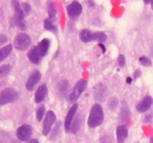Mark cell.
Masks as SVG:
<instances>
[{
	"instance_id": "cell-33",
	"label": "cell",
	"mask_w": 153,
	"mask_h": 143,
	"mask_svg": "<svg viewBox=\"0 0 153 143\" xmlns=\"http://www.w3.org/2000/svg\"><path fill=\"white\" fill-rule=\"evenodd\" d=\"M140 75H141V72H140V69H137L134 72V79L136 80V79H137L138 77H140Z\"/></svg>"
},
{
	"instance_id": "cell-7",
	"label": "cell",
	"mask_w": 153,
	"mask_h": 143,
	"mask_svg": "<svg viewBox=\"0 0 153 143\" xmlns=\"http://www.w3.org/2000/svg\"><path fill=\"white\" fill-rule=\"evenodd\" d=\"M108 94V89L103 83H100L94 87V98L98 102H104L106 99Z\"/></svg>"
},
{
	"instance_id": "cell-17",
	"label": "cell",
	"mask_w": 153,
	"mask_h": 143,
	"mask_svg": "<svg viewBox=\"0 0 153 143\" xmlns=\"http://www.w3.org/2000/svg\"><path fill=\"white\" fill-rule=\"evenodd\" d=\"M37 47L38 48L39 52H40L42 56H46V55H47L48 52H49V48H50V40L47 38L43 39V40L38 43Z\"/></svg>"
},
{
	"instance_id": "cell-36",
	"label": "cell",
	"mask_w": 153,
	"mask_h": 143,
	"mask_svg": "<svg viewBox=\"0 0 153 143\" xmlns=\"http://www.w3.org/2000/svg\"><path fill=\"white\" fill-rule=\"evenodd\" d=\"M151 119H152V116H146V117H145V119H144V122H149V121L151 120Z\"/></svg>"
},
{
	"instance_id": "cell-5",
	"label": "cell",
	"mask_w": 153,
	"mask_h": 143,
	"mask_svg": "<svg viewBox=\"0 0 153 143\" xmlns=\"http://www.w3.org/2000/svg\"><path fill=\"white\" fill-rule=\"evenodd\" d=\"M16 137L21 142H27L32 135V128L31 125L24 124L17 128L16 133Z\"/></svg>"
},
{
	"instance_id": "cell-31",
	"label": "cell",
	"mask_w": 153,
	"mask_h": 143,
	"mask_svg": "<svg viewBox=\"0 0 153 143\" xmlns=\"http://www.w3.org/2000/svg\"><path fill=\"white\" fill-rule=\"evenodd\" d=\"M128 115H129V111H128V109L125 108L121 111V116H123V119H126Z\"/></svg>"
},
{
	"instance_id": "cell-38",
	"label": "cell",
	"mask_w": 153,
	"mask_h": 143,
	"mask_svg": "<svg viewBox=\"0 0 153 143\" xmlns=\"http://www.w3.org/2000/svg\"><path fill=\"white\" fill-rule=\"evenodd\" d=\"M131 82H132V78L130 77H127L126 78V83H128V84H131Z\"/></svg>"
},
{
	"instance_id": "cell-40",
	"label": "cell",
	"mask_w": 153,
	"mask_h": 143,
	"mask_svg": "<svg viewBox=\"0 0 153 143\" xmlns=\"http://www.w3.org/2000/svg\"><path fill=\"white\" fill-rule=\"evenodd\" d=\"M150 143H153V136L152 137V139H151V140H150Z\"/></svg>"
},
{
	"instance_id": "cell-14",
	"label": "cell",
	"mask_w": 153,
	"mask_h": 143,
	"mask_svg": "<svg viewBox=\"0 0 153 143\" xmlns=\"http://www.w3.org/2000/svg\"><path fill=\"white\" fill-rule=\"evenodd\" d=\"M117 143H124L128 137V128L126 125H119L117 128Z\"/></svg>"
},
{
	"instance_id": "cell-11",
	"label": "cell",
	"mask_w": 153,
	"mask_h": 143,
	"mask_svg": "<svg viewBox=\"0 0 153 143\" xmlns=\"http://www.w3.org/2000/svg\"><path fill=\"white\" fill-rule=\"evenodd\" d=\"M153 104V98L149 95L146 96L143 100L140 101L138 104L136 106V110L139 112V113H144V112L147 111L151 106Z\"/></svg>"
},
{
	"instance_id": "cell-39",
	"label": "cell",
	"mask_w": 153,
	"mask_h": 143,
	"mask_svg": "<svg viewBox=\"0 0 153 143\" xmlns=\"http://www.w3.org/2000/svg\"><path fill=\"white\" fill-rule=\"evenodd\" d=\"M10 143H20V142H19V141H18V140L13 139L11 142H10Z\"/></svg>"
},
{
	"instance_id": "cell-28",
	"label": "cell",
	"mask_w": 153,
	"mask_h": 143,
	"mask_svg": "<svg viewBox=\"0 0 153 143\" xmlns=\"http://www.w3.org/2000/svg\"><path fill=\"white\" fill-rule=\"evenodd\" d=\"M21 7H22V10H23L24 13H25V15H28V13L31 12V5H30L28 3H27V2L22 3V4H21Z\"/></svg>"
},
{
	"instance_id": "cell-6",
	"label": "cell",
	"mask_w": 153,
	"mask_h": 143,
	"mask_svg": "<svg viewBox=\"0 0 153 143\" xmlns=\"http://www.w3.org/2000/svg\"><path fill=\"white\" fill-rule=\"evenodd\" d=\"M56 121V116L55 113L52 110H49L46 113L44 121H43V134L44 136H47L50 133L52 130V126L55 124Z\"/></svg>"
},
{
	"instance_id": "cell-23",
	"label": "cell",
	"mask_w": 153,
	"mask_h": 143,
	"mask_svg": "<svg viewBox=\"0 0 153 143\" xmlns=\"http://www.w3.org/2000/svg\"><path fill=\"white\" fill-rule=\"evenodd\" d=\"M12 66L10 64H4L0 66V77L7 76L11 72Z\"/></svg>"
},
{
	"instance_id": "cell-35",
	"label": "cell",
	"mask_w": 153,
	"mask_h": 143,
	"mask_svg": "<svg viewBox=\"0 0 153 143\" xmlns=\"http://www.w3.org/2000/svg\"><path fill=\"white\" fill-rule=\"evenodd\" d=\"M87 4L90 6V7H95V3L92 1H87Z\"/></svg>"
},
{
	"instance_id": "cell-9",
	"label": "cell",
	"mask_w": 153,
	"mask_h": 143,
	"mask_svg": "<svg viewBox=\"0 0 153 143\" xmlns=\"http://www.w3.org/2000/svg\"><path fill=\"white\" fill-rule=\"evenodd\" d=\"M41 79V74L39 71L35 70L27 80L25 83V87L28 91H32L36 86V85L39 83Z\"/></svg>"
},
{
	"instance_id": "cell-37",
	"label": "cell",
	"mask_w": 153,
	"mask_h": 143,
	"mask_svg": "<svg viewBox=\"0 0 153 143\" xmlns=\"http://www.w3.org/2000/svg\"><path fill=\"white\" fill-rule=\"evenodd\" d=\"M28 143H40V142H39V141L37 139H31L29 142H28Z\"/></svg>"
},
{
	"instance_id": "cell-8",
	"label": "cell",
	"mask_w": 153,
	"mask_h": 143,
	"mask_svg": "<svg viewBox=\"0 0 153 143\" xmlns=\"http://www.w3.org/2000/svg\"><path fill=\"white\" fill-rule=\"evenodd\" d=\"M82 12V6L79 1H74L67 6V13L70 19H76Z\"/></svg>"
},
{
	"instance_id": "cell-21",
	"label": "cell",
	"mask_w": 153,
	"mask_h": 143,
	"mask_svg": "<svg viewBox=\"0 0 153 143\" xmlns=\"http://www.w3.org/2000/svg\"><path fill=\"white\" fill-rule=\"evenodd\" d=\"M106 40H107V35L104 32L97 31V32L93 33L92 40H94V41H97L100 43H103Z\"/></svg>"
},
{
	"instance_id": "cell-19",
	"label": "cell",
	"mask_w": 153,
	"mask_h": 143,
	"mask_svg": "<svg viewBox=\"0 0 153 143\" xmlns=\"http://www.w3.org/2000/svg\"><path fill=\"white\" fill-rule=\"evenodd\" d=\"M92 34L93 33H91L88 29H83L80 31L79 38L83 43H90L92 41Z\"/></svg>"
},
{
	"instance_id": "cell-13",
	"label": "cell",
	"mask_w": 153,
	"mask_h": 143,
	"mask_svg": "<svg viewBox=\"0 0 153 143\" xmlns=\"http://www.w3.org/2000/svg\"><path fill=\"white\" fill-rule=\"evenodd\" d=\"M48 93V88L46 84L40 85L34 94V102L36 104L41 103L46 98Z\"/></svg>"
},
{
	"instance_id": "cell-27",
	"label": "cell",
	"mask_w": 153,
	"mask_h": 143,
	"mask_svg": "<svg viewBox=\"0 0 153 143\" xmlns=\"http://www.w3.org/2000/svg\"><path fill=\"white\" fill-rule=\"evenodd\" d=\"M139 62L141 64L142 66L146 67H149V66H152V61L149 58H148L146 56H142L139 58Z\"/></svg>"
},
{
	"instance_id": "cell-30",
	"label": "cell",
	"mask_w": 153,
	"mask_h": 143,
	"mask_svg": "<svg viewBox=\"0 0 153 143\" xmlns=\"http://www.w3.org/2000/svg\"><path fill=\"white\" fill-rule=\"evenodd\" d=\"M7 41V37L4 34H0V46Z\"/></svg>"
},
{
	"instance_id": "cell-26",
	"label": "cell",
	"mask_w": 153,
	"mask_h": 143,
	"mask_svg": "<svg viewBox=\"0 0 153 143\" xmlns=\"http://www.w3.org/2000/svg\"><path fill=\"white\" fill-rule=\"evenodd\" d=\"M118 103H119V101L116 97H111L108 101L109 109L111 110H115L118 107Z\"/></svg>"
},
{
	"instance_id": "cell-4",
	"label": "cell",
	"mask_w": 153,
	"mask_h": 143,
	"mask_svg": "<svg viewBox=\"0 0 153 143\" xmlns=\"http://www.w3.org/2000/svg\"><path fill=\"white\" fill-rule=\"evenodd\" d=\"M87 81L84 79L79 80L73 89V92L69 95V101L71 103H74L80 98L81 95L85 92L87 87Z\"/></svg>"
},
{
	"instance_id": "cell-10",
	"label": "cell",
	"mask_w": 153,
	"mask_h": 143,
	"mask_svg": "<svg viewBox=\"0 0 153 143\" xmlns=\"http://www.w3.org/2000/svg\"><path fill=\"white\" fill-rule=\"evenodd\" d=\"M78 110V104H74L71 107V108L69 110L68 113H67V116L65 118V121H64V128H65L66 132H70V127H71L72 122H73V119H74V116L76 115V111Z\"/></svg>"
},
{
	"instance_id": "cell-32",
	"label": "cell",
	"mask_w": 153,
	"mask_h": 143,
	"mask_svg": "<svg viewBox=\"0 0 153 143\" xmlns=\"http://www.w3.org/2000/svg\"><path fill=\"white\" fill-rule=\"evenodd\" d=\"M59 129H60V124L58 123V125H56V127H55V129H54L53 133H52V136H51L52 139L54 138V137H55V136H56V133H58V131H59Z\"/></svg>"
},
{
	"instance_id": "cell-24",
	"label": "cell",
	"mask_w": 153,
	"mask_h": 143,
	"mask_svg": "<svg viewBox=\"0 0 153 143\" xmlns=\"http://www.w3.org/2000/svg\"><path fill=\"white\" fill-rule=\"evenodd\" d=\"M44 28L49 31H56L57 27L52 23L50 19H46L44 20Z\"/></svg>"
},
{
	"instance_id": "cell-18",
	"label": "cell",
	"mask_w": 153,
	"mask_h": 143,
	"mask_svg": "<svg viewBox=\"0 0 153 143\" xmlns=\"http://www.w3.org/2000/svg\"><path fill=\"white\" fill-rule=\"evenodd\" d=\"M12 49H13V46L11 44H8L0 49V63L4 61L10 55Z\"/></svg>"
},
{
	"instance_id": "cell-1",
	"label": "cell",
	"mask_w": 153,
	"mask_h": 143,
	"mask_svg": "<svg viewBox=\"0 0 153 143\" xmlns=\"http://www.w3.org/2000/svg\"><path fill=\"white\" fill-rule=\"evenodd\" d=\"M104 121V112L102 107L99 104H95L91 107L88 119V125L90 128H95L102 124Z\"/></svg>"
},
{
	"instance_id": "cell-22",
	"label": "cell",
	"mask_w": 153,
	"mask_h": 143,
	"mask_svg": "<svg viewBox=\"0 0 153 143\" xmlns=\"http://www.w3.org/2000/svg\"><path fill=\"white\" fill-rule=\"evenodd\" d=\"M47 12L49 15V19H52L55 16L57 13L56 8H55V4L52 1H49L47 4Z\"/></svg>"
},
{
	"instance_id": "cell-15",
	"label": "cell",
	"mask_w": 153,
	"mask_h": 143,
	"mask_svg": "<svg viewBox=\"0 0 153 143\" xmlns=\"http://www.w3.org/2000/svg\"><path fill=\"white\" fill-rule=\"evenodd\" d=\"M11 4L15 11V14L13 15V16L16 19H17L18 20L23 21L25 14L24 13L23 10H22V7H21V4H19V1H16V0H13V1H11Z\"/></svg>"
},
{
	"instance_id": "cell-3",
	"label": "cell",
	"mask_w": 153,
	"mask_h": 143,
	"mask_svg": "<svg viewBox=\"0 0 153 143\" xmlns=\"http://www.w3.org/2000/svg\"><path fill=\"white\" fill-rule=\"evenodd\" d=\"M31 39L25 33H19L16 36L13 42V46L19 51H25L31 46Z\"/></svg>"
},
{
	"instance_id": "cell-12",
	"label": "cell",
	"mask_w": 153,
	"mask_h": 143,
	"mask_svg": "<svg viewBox=\"0 0 153 143\" xmlns=\"http://www.w3.org/2000/svg\"><path fill=\"white\" fill-rule=\"evenodd\" d=\"M27 57H28L30 62H31L34 64H36V65L40 64V63L41 62L42 60V58L43 57L41 55V54H40V52H39L38 48H37V46L32 48V49L28 52Z\"/></svg>"
},
{
	"instance_id": "cell-29",
	"label": "cell",
	"mask_w": 153,
	"mask_h": 143,
	"mask_svg": "<svg viewBox=\"0 0 153 143\" xmlns=\"http://www.w3.org/2000/svg\"><path fill=\"white\" fill-rule=\"evenodd\" d=\"M117 62L118 64L120 65V67H123L125 66L126 65V57L123 55H120L118 56L117 58Z\"/></svg>"
},
{
	"instance_id": "cell-16",
	"label": "cell",
	"mask_w": 153,
	"mask_h": 143,
	"mask_svg": "<svg viewBox=\"0 0 153 143\" xmlns=\"http://www.w3.org/2000/svg\"><path fill=\"white\" fill-rule=\"evenodd\" d=\"M70 89V83L67 80H62L57 84V90L60 96H65Z\"/></svg>"
},
{
	"instance_id": "cell-34",
	"label": "cell",
	"mask_w": 153,
	"mask_h": 143,
	"mask_svg": "<svg viewBox=\"0 0 153 143\" xmlns=\"http://www.w3.org/2000/svg\"><path fill=\"white\" fill-rule=\"evenodd\" d=\"M99 46L100 47V49H102V53L105 54L106 52V48L105 46L103 45V43H99Z\"/></svg>"
},
{
	"instance_id": "cell-2",
	"label": "cell",
	"mask_w": 153,
	"mask_h": 143,
	"mask_svg": "<svg viewBox=\"0 0 153 143\" xmlns=\"http://www.w3.org/2000/svg\"><path fill=\"white\" fill-rule=\"evenodd\" d=\"M19 98V93L13 88H5L0 91V106L13 103Z\"/></svg>"
},
{
	"instance_id": "cell-20",
	"label": "cell",
	"mask_w": 153,
	"mask_h": 143,
	"mask_svg": "<svg viewBox=\"0 0 153 143\" xmlns=\"http://www.w3.org/2000/svg\"><path fill=\"white\" fill-rule=\"evenodd\" d=\"M81 125H82V119H81L80 116H79L73 121V122H72L70 132L73 134L77 133L79 132V129H80Z\"/></svg>"
},
{
	"instance_id": "cell-25",
	"label": "cell",
	"mask_w": 153,
	"mask_h": 143,
	"mask_svg": "<svg viewBox=\"0 0 153 143\" xmlns=\"http://www.w3.org/2000/svg\"><path fill=\"white\" fill-rule=\"evenodd\" d=\"M46 113V109H45L44 105H41L37 108V112H36V116L38 122H41L42 119L44 117V115Z\"/></svg>"
}]
</instances>
